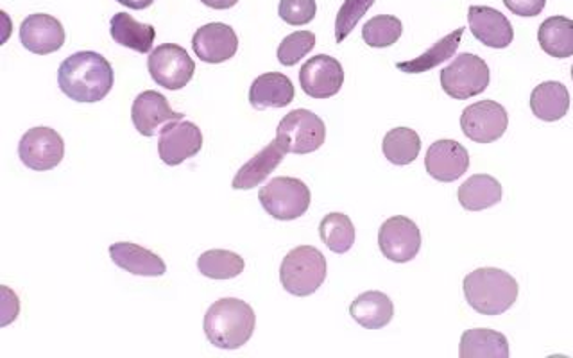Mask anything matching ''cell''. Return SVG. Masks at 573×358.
I'll use <instances>...</instances> for the list:
<instances>
[{"mask_svg":"<svg viewBox=\"0 0 573 358\" xmlns=\"http://www.w3.org/2000/svg\"><path fill=\"white\" fill-rule=\"evenodd\" d=\"M326 271V258L320 249L314 246H300L283 258L280 282L292 296H312L325 283Z\"/></svg>","mask_w":573,"mask_h":358,"instance_id":"cell-4","label":"cell"},{"mask_svg":"<svg viewBox=\"0 0 573 358\" xmlns=\"http://www.w3.org/2000/svg\"><path fill=\"white\" fill-rule=\"evenodd\" d=\"M19 156L25 167L33 171H51L65 156V142L53 128L29 129L19 143Z\"/></svg>","mask_w":573,"mask_h":358,"instance_id":"cell-10","label":"cell"},{"mask_svg":"<svg viewBox=\"0 0 573 358\" xmlns=\"http://www.w3.org/2000/svg\"><path fill=\"white\" fill-rule=\"evenodd\" d=\"M314 47V33H311V31H296V33L285 36L282 43H280L277 53L278 62L282 63L283 67H294Z\"/></svg>","mask_w":573,"mask_h":358,"instance_id":"cell-33","label":"cell"},{"mask_svg":"<svg viewBox=\"0 0 573 358\" xmlns=\"http://www.w3.org/2000/svg\"><path fill=\"white\" fill-rule=\"evenodd\" d=\"M285 154V151L280 148V143L277 140H272L260 153L255 154L248 163H244L239 172L235 174L231 186H234L235 191H251V188L268 180L269 174L283 162Z\"/></svg>","mask_w":573,"mask_h":358,"instance_id":"cell-21","label":"cell"},{"mask_svg":"<svg viewBox=\"0 0 573 358\" xmlns=\"http://www.w3.org/2000/svg\"><path fill=\"white\" fill-rule=\"evenodd\" d=\"M530 110L543 122H558L570 110V91L563 83L544 82L530 94Z\"/></svg>","mask_w":573,"mask_h":358,"instance_id":"cell-22","label":"cell"},{"mask_svg":"<svg viewBox=\"0 0 573 358\" xmlns=\"http://www.w3.org/2000/svg\"><path fill=\"white\" fill-rule=\"evenodd\" d=\"M538 42L543 53L558 59L573 56V20L566 17H550L538 31Z\"/></svg>","mask_w":573,"mask_h":358,"instance_id":"cell-27","label":"cell"},{"mask_svg":"<svg viewBox=\"0 0 573 358\" xmlns=\"http://www.w3.org/2000/svg\"><path fill=\"white\" fill-rule=\"evenodd\" d=\"M203 148V133L194 122L177 120L165 126L160 140H158V153L162 162L171 167L182 165L186 160L196 156Z\"/></svg>","mask_w":573,"mask_h":358,"instance_id":"cell-13","label":"cell"},{"mask_svg":"<svg viewBox=\"0 0 573 358\" xmlns=\"http://www.w3.org/2000/svg\"><path fill=\"white\" fill-rule=\"evenodd\" d=\"M301 90L312 99L337 96L344 85V68L335 57L317 54L300 70Z\"/></svg>","mask_w":573,"mask_h":358,"instance_id":"cell-12","label":"cell"},{"mask_svg":"<svg viewBox=\"0 0 573 358\" xmlns=\"http://www.w3.org/2000/svg\"><path fill=\"white\" fill-rule=\"evenodd\" d=\"M504 4H506L507 10L518 14V17L532 19L544 10L547 0H504Z\"/></svg>","mask_w":573,"mask_h":358,"instance_id":"cell-36","label":"cell"},{"mask_svg":"<svg viewBox=\"0 0 573 358\" xmlns=\"http://www.w3.org/2000/svg\"><path fill=\"white\" fill-rule=\"evenodd\" d=\"M110 257L115 265L131 272L134 276H163L167 265L153 251L142 248L139 243L117 242L110 246Z\"/></svg>","mask_w":573,"mask_h":358,"instance_id":"cell-20","label":"cell"},{"mask_svg":"<svg viewBox=\"0 0 573 358\" xmlns=\"http://www.w3.org/2000/svg\"><path fill=\"white\" fill-rule=\"evenodd\" d=\"M257 315L251 305L237 297L215 301L205 315L206 339L215 348L239 349L253 337Z\"/></svg>","mask_w":573,"mask_h":358,"instance_id":"cell-2","label":"cell"},{"mask_svg":"<svg viewBox=\"0 0 573 358\" xmlns=\"http://www.w3.org/2000/svg\"><path fill=\"white\" fill-rule=\"evenodd\" d=\"M572 82H573V65H572Z\"/></svg>","mask_w":573,"mask_h":358,"instance_id":"cell-39","label":"cell"},{"mask_svg":"<svg viewBox=\"0 0 573 358\" xmlns=\"http://www.w3.org/2000/svg\"><path fill=\"white\" fill-rule=\"evenodd\" d=\"M461 358H509L507 337L497 329L473 328L464 332L458 344Z\"/></svg>","mask_w":573,"mask_h":358,"instance_id":"cell-24","label":"cell"},{"mask_svg":"<svg viewBox=\"0 0 573 358\" xmlns=\"http://www.w3.org/2000/svg\"><path fill=\"white\" fill-rule=\"evenodd\" d=\"M509 115L497 100H478L464 108L461 128L469 140L477 143L497 142L506 134Z\"/></svg>","mask_w":573,"mask_h":358,"instance_id":"cell-9","label":"cell"},{"mask_svg":"<svg viewBox=\"0 0 573 358\" xmlns=\"http://www.w3.org/2000/svg\"><path fill=\"white\" fill-rule=\"evenodd\" d=\"M148 70L158 86L167 90H182L192 82L196 63L176 43H163L149 56Z\"/></svg>","mask_w":573,"mask_h":358,"instance_id":"cell-8","label":"cell"},{"mask_svg":"<svg viewBox=\"0 0 573 358\" xmlns=\"http://www.w3.org/2000/svg\"><path fill=\"white\" fill-rule=\"evenodd\" d=\"M377 0H344L335 19V42L343 43Z\"/></svg>","mask_w":573,"mask_h":358,"instance_id":"cell-34","label":"cell"},{"mask_svg":"<svg viewBox=\"0 0 573 358\" xmlns=\"http://www.w3.org/2000/svg\"><path fill=\"white\" fill-rule=\"evenodd\" d=\"M113 83L110 62L91 51L72 54L57 70L60 90L76 102H99L110 94Z\"/></svg>","mask_w":573,"mask_h":358,"instance_id":"cell-1","label":"cell"},{"mask_svg":"<svg viewBox=\"0 0 573 358\" xmlns=\"http://www.w3.org/2000/svg\"><path fill=\"white\" fill-rule=\"evenodd\" d=\"M317 13L315 0H280L278 14L289 25L311 24Z\"/></svg>","mask_w":573,"mask_h":358,"instance_id":"cell-35","label":"cell"},{"mask_svg":"<svg viewBox=\"0 0 573 358\" xmlns=\"http://www.w3.org/2000/svg\"><path fill=\"white\" fill-rule=\"evenodd\" d=\"M201 2L212 10H229V8L239 4V0H201Z\"/></svg>","mask_w":573,"mask_h":358,"instance_id":"cell-37","label":"cell"},{"mask_svg":"<svg viewBox=\"0 0 573 358\" xmlns=\"http://www.w3.org/2000/svg\"><path fill=\"white\" fill-rule=\"evenodd\" d=\"M463 291L473 311L483 315H500L515 305L520 286L509 272L483 268L464 278Z\"/></svg>","mask_w":573,"mask_h":358,"instance_id":"cell-3","label":"cell"},{"mask_svg":"<svg viewBox=\"0 0 573 358\" xmlns=\"http://www.w3.org/2000/svg\"><path fill=\"white\" fill-rule=\"evenodd\" d=\"M463 33L464 28L455 29L454 33L446 34L440 42H435L434 47H430L420 57H414V59H409V62L397 63L398 70L406 72V74H423V72L440 67L441 63L448 62L450 57L455 56L458 45H461Z\"/></svg>","mask_w":573,"mask_h":358,"instance_id":"cell-28","label":"cell"},{"mask_svg":"<svg viewBox=\"0 0 573 358\" xmlns=\"http://www.w3.org/2000/svg\"><path fill=\"white\" fill-rule=\"evenodd\" d=\"M425 169L437 182H457L468 172V149L455 140H437L426 151Z\"/></svg>","mask_w":573,"mask_h":358,"instance_id":"cell-15","label":"cell"},{"mask_svg":"<svg viewBox=\"0 0 573 358\" xmlns=\"http://www.w3.org/2000/svg\"><path fill=\"white\" fill-rule=\"evenodd\" d=\"M20 42L29 53L47 56L63 47L65 29L62 22L51 14H29L20 25Z\"/></svg>","mask_w":573,"mask_h":358,"instance_id":"cell-16","label":"cell"},{"mask_svg":"<svg viewBox=\"0 0 573 358\" xmlns=\"http://www.w3.org/2000/svg\"><path fill=\"white\" fill-rule=\"evenodd\" d=\"M296 96L294 85L285 74L268 72L258 76L249 88V102L255 110H269V108H285L291 105Z\"/></svg>","mask_w":573,"mask_h":358,"instance_id":"cell-19","label":"cell"},{"mask_svg":"<svg viewBox=\"0 0 573 358\" xmlns=\"http://www.w3.org/2000/svg\"><path fill=\"white\" fill-rule=\"evenodd\" d=\"M277 140L285 153L311 154L326 140V126L311 110H292L277 128Z\"/></svg>","mask_w":573,"mask_h":358,"instance_id":"cell-7","label":"cell"},{"mask_svg":"<svg viewBox=\"0 0 573 358\" xmlns=\"http://www.w3.org/2000/svg\"><path fill=\"white\" fill-rule=\"evenodd\" d=\"M501 185L489 174H475L458 186V203L464 210L483 211L501 200Z\"/></svg>","mask_w":573,"mask_h":358,"instance_id":"cell-25","label":"cell"},{"mask_svg":"<svg viewBox=\"0 0 573 358\" xmlns=\"http://www.w3.org/2000/svg\"><path fill=\"white\" fill-rule=\"evenodd\" d=\"M468 24L473 36L486 47L507 48L515 40V29L509 19L489 6H472Z\"/></svg>","mask_w":573,"mask_h":358,"instance_id":"cell-18","label":"cell"},{"mask_svg":"<svg viewBox=\"0 0 573 358\" xmlns=\"http://www.w3.org/2000/svg\"><path fill=\"white\" fill-rule=\"evenodd\" d=\"M383 154L392 165H409L421 151L420 134L411 128H394L383 137Z\"/></svg>","mask_w":573,"mask_h":358,"instance_id":"cell-30","label":"cell"},{"mask_svg":"<svg viewBox=\"0 0 573 358\" xmlns=\"http://www.w3.org/2000/svg\"><path fill=\"white\" fill-rule=\"evenodd\" d=\"M110 33L115 43L140 54L151 53L156 39V29L153 25L142 24L128 13L115 14L110 22Z\"/></svg>","mask_w":573,"mask_h":358,"instance_id":"cell-26","label":"cell"},{"mask_svg":"<svg viewBox=\"0 0 573 358\" xmlns=\"http://www.w3.org/2000/svg\"><path fill=\"white\" fill-rule=\"evenodd\" d=\"M263 210L277 220L300 219L311 208V188L298 177H272L258 192Z\"/></svg>","mask_w":573,"mask_h":358,"instance_id":"cell-5","label":"cell"},{"mask_svg":"<svg viewBox=\"0 0 573 358\" xmlns=\"http://www.w3.org/2000/svg\"><path fill=\"white\" fill-rule=\"evenodd\" d=\"M378 246L391 262L407 263L414 260L421 249V231L414 220L394 215L378 229Z\"/></svg>","mask_w":573,"mask_h":358,"instance_id":"cell-11","label":"cell"},{"mask_svg":"<svg viewBox=\"0 0 573 358\" xmlns=\"http://www.w3.org/2000/svg\"><path fill=\"white\" fill-rule=\"evenodd\" d=\"M244 268V258L226 249H210L197 258V269L203 276L210 280H231L240 276Z\"/></svg>","mask_w":573,"mask_h":358,"instance_id":"cell-29","label":"cell"},{"mask_svg":"<svg viewBox=\"0 0 573 358\" xmlns=\"http://www.w3.org/2000/svg\"><path fill=\"white\" fill-rule=\"evenodd\" d=\"M131 120L143 137H156L165 126L183 120V113L172 110L165 96L154 90H145L137 96L131 106Z\"/></svg>","mask_w":573,"mask_h":358,"instance_id":"cell-14","label":"cell"},{"mask_svg":"<svg viewBox=\"0 0 573 358\" xmlns=\"http://www.w3.org/2000/svg\"><path fill=\"white\" fill-rule=\"evenodd\" d=\"M320 237L329 251L337 254L348 253L355 243V226L348 215L334 211L321 220Z\"/></svg>","mask_w":573,"mask_h":358,"instance_id":"cell-31","label":"cell"},{"mask_svg":"<svg viewBox=\"0 0 573 358\" xmlns=\"http://www.w3.org/2000/svg\"><path fill=\"white\" fill-rule=\"evenodd\" d=\"M349 315L364 328L380 329L391 323L394 305L383 292L368 291L355 297L349 306Z\"/></svg>","mask_w":573,"mask_h":358,"instance_id":"cell-23","label":"cell"},{"mask_svg":"<svg viewBox=\"0 0 573 358\" xmlns=\"http://www.w3.org/2000/svg\"><path fill=\"white\" fill-rule=\"evenodd\" d=\"M192 48L199 57L201 62L225 63L237 54L239 51V36L235 33L234 28L214 22L197 29L194 39H192Z\"/></svg>","mask_w":573,"mask_h":358,"instance_id":"cell-17","label":"cell"},{"mask_svg":"<svg viewBox=\"0 0 573 358\" xmlns=\"http://www.w3.org/2000/svg\"><path fill=\"white\" fill-rule=\"evenodd\" d=\"M119 4L126 6L129 10H148L149 6H153L154 0H117Z\"/></svg>","mask_w":573,"mask_h":358,"instance_id":"cell-38","label":"cell"},{"mask_svg":"<svg viewBox=\"0 0 573 358\" xmlns=\"http://www.w3.org/2000/svg\"><path fill=\"white\" fill-rule=\"evenodd\" d=\"M403 33L401 20L392 14H378L368 20L363 28V40L372 48L391 47Z\"/></svg>","mask_w":573,"mask_h":358,"instance_id":"cell-32","label":"cell"},{"mask_svg":"<svg viewBox=\"0 0 573 358\" xmlns=\"http://www.w3.org/2000/svg\"><path fill=\"white\" fill-rule=\"evenodd\" d=\"M444 94L457 100L472 99L486 91L491 82L487 63L477 54H458L440 74Z\"/></svg>","mask_w":573,"mask_h":358,"instance_id":"cell-6","label":"cell"}]
</instances>
